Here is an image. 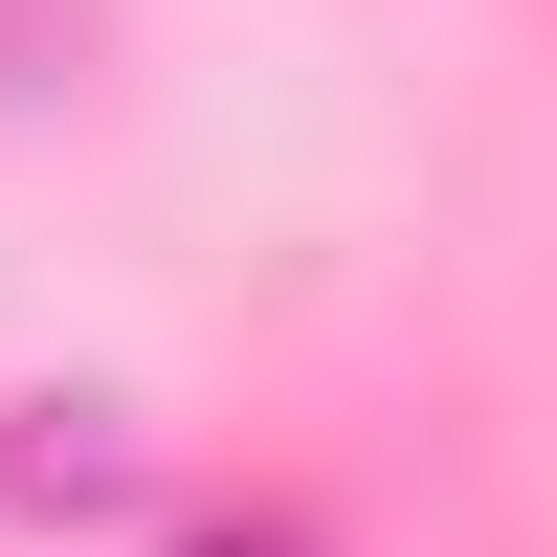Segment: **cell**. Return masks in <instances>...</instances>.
<instances>
[{
    "mask_svg": "<svg viewBox=\"0 0 557 557\" xmlns=\"http://www.w3.org/2000/svg\"><path fill=\"white\" fill-rule=\"evenodd\" d=\"M178 557H312V535L290 513H223V535H178Z\"/></svg>",
    "mask_w": 557,
    "mask_h": 557,
    "instance_id": "6da1fadb",
    "label": "cell"
}]
</instances>
